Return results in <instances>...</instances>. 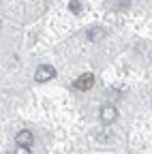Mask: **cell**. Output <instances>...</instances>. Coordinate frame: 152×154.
<instances>
[{
    "label": "cell",
    "instance_id": "1",
    "mask_svg": "<svg viewBox=\"0 0 152 154\" xmlns=\"http://www.w3.org/2000/svg\"><path fill=\"white\" fill-rule=\"evenodd\" d=\"M99 118H101L103 124H113V122H116V118H118V109L113 107V105H103Z\"/></svg>",
    "mask_w": 152,
    "mask_h": 154
},
{
    "label": "cell",
    "instance_id": "2",
    "mask_svg": "<svg viewBox=\"0 0 152 154\" xmlns=\"http://www.w3.org/2000/svg\"><path fill=\"white\" fill-rule=\"evenodd\" d=\"M51 77H56V69L49 66V64H41L39 69L34 71V79L41 82V84H43V82H49Z\"/></svg>",
    "mask_w": 152,
    "mask_h": 154
},
{
    "label": "cell",
    "instance_id": "5",
    "mask_svg": "<svg viewBox=\"0 0 152 154\" xmlns=\"http://www.w3.org/2000/svg\"><path fill=\"white\" fill-rule=\"evenodd\" d=\"M86 36H88L90 43H99V41H103V38H105V30H103L101 26H92V28L86 32Z\"/></svg>",
    "mask_w": 152,
    "mask_h": 154
},
{
    "label": "cell",
    "instance_id": "4",
    "mask_svg": "<svg viewBox=\"0 0 152 154\" xmlns=\"http://www.w3.org/2000/svg\"><path fill=\"white\" fill-rule=\"evenodd\" d=\"M15 143L17 146H24V148H30L34 143V135L30 131H20V133L15 135Z\"/></svg>",
    "mask_w": 152,
    "mask_h": 154
},
{
    "label": "cell",
    "instance_id": "7",
    "mask_svg": "<svg viewBox=\"0 0 152 154\" xmlns=\"http://www.w3.org/2000/svg\"><path fill=\"white\" fill-rule=\"evenodd\" d=\"M13 154H32V152H30V148H24V146H17Z\"/></svg>",
    "mask_w": 152,
    "mask_h": 154
},
{
    "label": "cell",
    "instance_id": "3",
    "mask_svg": "<svg viewBox=\"0 0 152 154\" xmlns=\"http://www.w3.org/2000/svg\"><path fill=\"white\" fill-rule=\"evenodd\" d=\"M94 86V75L92 73H84V75H79V79H75V88L77 90H90Z\"/></svg>",
    "mask_w": 152,
    "mask_h": 154
},
{
    "label": "cell",
    "instance_id": "6",
    "mask_svg": "<svg viewBox=\"0 0 152 154\" xmlns=\"http://www.w3.org/2000/svg\"><path fill=\"white\" fill-rule=\"evenodd\" d=\"M69 9L77 15V13H82V2H79V0H71V2H69Z\"/></svg>",
    "mask_w": 152,
    "mask_h": 154
}]
</instances>
